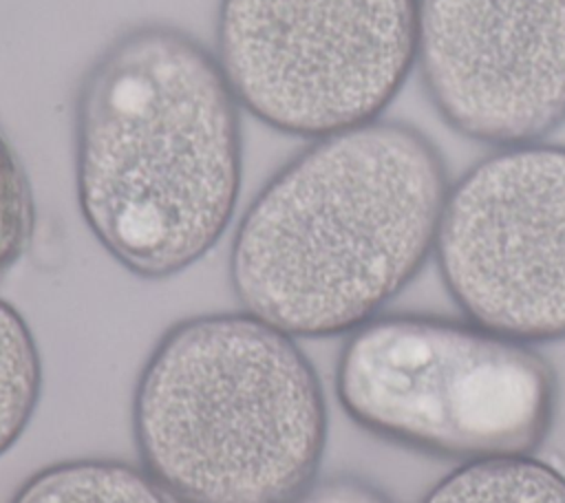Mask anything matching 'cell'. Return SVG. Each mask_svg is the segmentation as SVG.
Returning a JSON list of instances; mask_svg holds the SVG:
<instances>
[{
    "label": "cell",
    "instance_id": "6da1fadb",
    "mask_svg": "<svg viewBox=\"0 0 565 503\" xmlns=\"http://www.w3.org/2000/svg\"><path fill=\"white\" fill-rule=\"evenodd\" d=\"M448 188L439 150L411 124L375 119L313 139L236 225L241 309L291 338L351 333L417 276Z\"/></svg>",
    "mask_w": 565,
    "mask_h": 503
},
{
    "label": "cell",
    "instance_id": "7a4b0ae2",
    "mask_svg": "<svg viewBox=\"0 0 565 503\" xmlns=\"http://www.w3.org/2000/svg\"><path fill=\"white\" fill-rule=\"evenodd\" d=\"M77 207L130 274L161 280L225 234L241 192L238 101L194 35L119 33L82 75L73 106Z\"/></svg>",
    "mask_w": 565,
    "mask_h": 503
},
{
    "label": "cell",
    "instance_id": "3957f363",
    "mask_svg": "<svg viewBox=\"0 0 565 503\" xmlns=\"http://www.w3.org/2000/svg\"><path fill=\"white\" fill-rule=\"evenodd\" d=\"M141 465L183 503H289L320 468L327 402L291 335L201 313L157 340L132 393Z\"/></svg>",
    "mask_w": 565,
    "mask_h": 503
},
{
    "label": "cell",
    "instance_id": "277c9868",
    "mask_svg": "<svg viewBox=\"0 0 565 503\" xmlns=\"http://www.w3.org/2000/svg\"><path fill=\"white\" fill-rule=\"evenodd\" d=\"M335 395L366 432L426 454H532L552 426L556 379L530 344L475 322L375 315L351 331Z\"/></svg>",
    "mask_w": 565,
    "mask_h": 503
},
{
    "label": "cell",
    "instance_id": "5b68a950",
    "mask_svg": "<svg viewBox=\"0 0 565 503\" xmlns=\"http://www.w3.org/2000/svg\"><path fill=\"white\" fill-rule=\"evenodd\" d=\"M417 51V0H218L216 62L265 126L320 139L375 121Z\"/></svg>",
    "mask_w": 565,
    "mask_h": 503
},
{
    "label": "cell",
    "instance_id": "8992f818",
    "mask_svg": "<svg viewBox=\"0 0 565 503\" xmlns=\"http://www.w3.org/2000/svg\"><path fill=\"white\" fill-rule=\"evenodd\" d=\"M435 258L463 315L519 342L565 338V146L521 143L448 188Z\"/></svg>",
    "mask_w": 565,
    "mask_h": 503
},
{
    "label": "cell",
    "instance_id": "52a82bcc",
    "mask_svg": "<svg viewBox=\"0 0 565 503\" xmlns=\"http://www.w3.org/2000/svg\"><path fill=\"white\" fill-rule=\"evenodd\" d=\"M415 64L455 132L536 143L565 121V0H417Z\"/></svg>",
    "mask_w": 565,
    "mask_h": 503
},
{
    "label": "cell",
    "instance_id": "ba28073f",
    "mask_svg": "<svg viewBox=\"0 0 565 503\" xmlns=\"http://www.w3.org/2000/svg\"><path fill=\"white\" fill-rule=\"evenodd\" d=\"M9 503H183L143 465L82 457L31 474Z\"/></svg>",
    "mask_w": 565,
    "mask_h": 503
},
{
    "label": "cell",
    "instance_id": "9c48e42d",
    "mask_svg": "<svg viewBox=\"0 0 565 503\" xmlns=\"http://www.w3.org/2000/svg\"><path fill=\"white\" fill-rule=\"evenodd\" d=\"M422 503H565V472L532 454L466 461Z\"/></svg>",
    "mask_w": 565,
    "mask_h": 503
},
{
    "label": "cell",
    "instance_id": "30bf717a",
    "mask_svg": "<svg viewBox=\"0 0 565 503\" xmlns=\"http://www.w3.org/2000/svg\"><path fill=\"white\" fill-rule=\"evenodd\" d=\"M42 395V357L22 313L0 298V454L26 430Z\"/></svg>",
    "mask_w": 565,
    "mask_h": 503
},
{
    "label": "cell",
    "instance_id": "8fae6325",
    "mask_svg": "<svg viewBox=\"0 0 565 503\" xmlns=\"http://www.w3.org/2000/svg\"><path fill=\"white\" fill-rule=\"evenodd\" d=\"M33 227L29 179L13 148L0 130V274L26 247Z\"/></svg>",
    "mask_w": 565,
    "mask_h": 503
},
{
    "label": "cell",
    "instance_id": "7c38bea8",
    "mask_svg": "<svg viewBox=\"0 0 565 503\" xmlns=\"http://www.w3.org/2000/svg\"><path fill=\"white\" fill-rule=\"evenodd\" d=\"M289 503H395L375 483L355 474H331L311 481Z\"/></svg>",
    "mask_w": 565,
    "mask_h": 503
}]
</instances>
